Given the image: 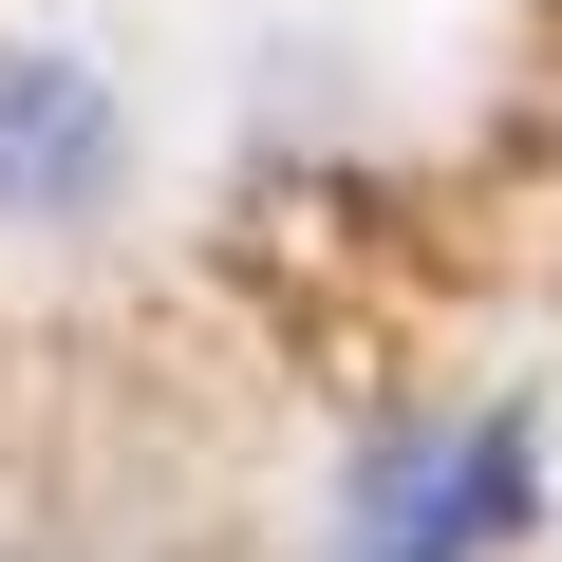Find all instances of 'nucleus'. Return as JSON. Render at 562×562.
I'll return each mask as SVG.
<instances>
[{"mask_svg": "<svg viewBox=\"0 0 562 562\" xmlns=\"http://www.w3.org/2000/svg\"><path fill=\"white\" fill-rule=\"evenodd\" d=\"M113 188V94L76 57H0V206L20 225H76Z\"/></svg>", "mask_w": 562, "mask_h": 562, "instance_id": "obj_1", "label": "nucleus"}, {"mask_svg": "<svg viewBox=\"0 0 562 562\" xmlns=\"http://www.w3.org/2000/svg\"><path fill=\"white\" fill-rule=\"evenodd\" d=\"M525 487H543L525 413H469V431H450V469H431V487H413V506H394V525H375L357 562H487V543L525 525Z\"/></svg>", "mask_w": 562, "mask_h": 562, "instance_id": "obj_2", "label": "nucleus"}]
</instances>
